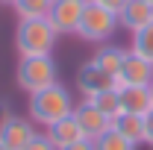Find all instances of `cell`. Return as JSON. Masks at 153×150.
Wrapping results in <instances>:
<instances>
[{"instance_id":"cell-1","label":"cell","mask_w":153,"mask_h":150,"mask_svg":"<svg viewBox=\"0 0 153 150\" xmlns=\"http://www.w3.org/2000/svg\"><path fill=\"white\" fill-rule=\"evenodd\" d=\"M27 112H30V121L36 127H50L62 121L65 115L74 112V100H71V91L62 85V82H53L47 88H38V91L30 94V103H27Z\"/></svg>"},{"instance_id":"cell-2","label":"cell","mask_w":153,"mask_h":150,"mask_svg":"<svg viewBox=\"0 0 153 150\" xmlns=\"http://www.w3.org/2000/svg\"><path fill=\"white\" fill-rule=\"evenodd\" d=\"M59 33L47 18H27L15 27V50L18 56H53Z\"/></svg>"},{"instance_id":"cell-3","label":"cell","mask_w":153,"mask_h":150,"mask_svg":"<svg viewBox=\"0 0 153 150\" xmlns=\"http://www.w3.org/2000/svg\"><path fill=\"white\" fill-rule=\"evenodd\" d=\"M15 82L21 91L33 94L38 88H47L59 82V68L53 56H18V68H15Z\"/></svg>"},{"instance_id":"cell-4","label":"cell","mask_w":153,"mask_h":150,"mask_svg":"<svg viewBox=\"0 0 153 150\" xmlns=\"http://www.w3.org/2000/svg\"><path fill=\"white\" fill-rule=\"evenodd\" d=\"M118 27L121 24H118L115 12H109L106 6H100L97 0H88L85 12H82V21H79V30H76V38L88 41V44H106L115 36Z\"/></svg>"},{"instance_id":"cell-5","label":"cell","mask_w":153,"mask_h":150,"mask_svg":"<svg viewBox=\"0 0 153 150\" xmlns=\"http://www.w3.org/2000/svg\"><path fill=\"white\" fill-rule=\"evenodd\" d=\"M85 3L88 0H53L50 3L47 21H50V27L59 33V38L62 36H76L82 12H85Z\"/></svg>"},{"instance_id":"cell-6","label":"cell","mask_w":153,"mask_h":150,"mask_svg":"<svg viewBox=\"0 0 153 150\" xmlns=\"http://www.w3.org/2000/svg\"><path fill=\"white\" fill-rule=\"evenodd\" d=\"M36 135H38V130H36V124L30 118L6 115L0 121V144H6L9 150H24Z\"/></svg>"},{"instance_id":"cell-7","label":"cell","mask_w":153,"mask_h":150,"mask_svg":"<svg viewBox=\"0 0 153 150\" xmlns=\"http://www.w3.org/2000/svg\"><path fill=\"white\" fill-rule=\"evenodd\" d=\"M74 118H76L79 130H82V135H85L88 141H97L103 132L112 130V118H109V115H103L94 103H91V100H85V97L74 106Z\"/></svg>"},{"instance_id":"cell-8","label":"cell","mask_w":153,"mask_h":150,"mask_svg":"<svg viewBox=\"0 0 153 150\" xmlns=\"http://www.w3.org/2000/svg\"><path fill=\"white\" fill-rule=\"evenodd\" d=\"M76 88H79V94L88 100V97H94V94L100 91H109V88H118V79H115L112 74H106L100 65H94L91 59L76 71Z\"/></svg>"},{"instance_id":"cell-9","label":"cell","mask_w":153,"mask_h":150,"mask_svg":"<svg viewBox=\"0 0 153 150\" xmlns=\"http://www.w3.org/2000/svg\"><path fill=\"white\" fill-rule=\"evenodd\" d=\"M150 82H153V62L127 50L121 74H118V85H150Z\"/></svg>"},{"instance_id":"cell-10","label":"cell","mask_w":153,"mask_h":150,"mask_svg":"<svg viewBox=\"0 0 153 150\" xmlns=\"http://www.w3.org/2000/svg\"><path fill=\"white\" fill-rule=\"evenodd\" d=\"M118 97H121V112L147 115L153 109L150 85H118Z\"/></svg>"},{"instance_id":"cell-11","label":"cell","mask_w":153,"mask_h":150,"mask_svg":"<svg viewBox=\"0 0 153 150\" xmlns=\"http://www.w3.org/2000/svg\"><path fill=\"white\" fill-rule=\"evenodd\" d=\"M44 135L53 141V147H56V150H65V147H71V144H76V141L85 138L82 130H79V124H76V118H74V112L65 115V118L56 121V124H50V127L44 130Z\"/></svg>"},{"instance_id":"cell-12","label":"cell","mask_w":153,"mask_h":150,"mask_svg":"<svg viewBox=\"0 0 153 150\" xmlns=\"http://www.w3.org/2000/svg\"><path fill=\"white\" fill-rule=\"evenodd\" d=\"M118 24L124 30H130V33L144 30L147 24H153V3H147V0H130L118 12Z\"/></svg>"},{"instance_id":"cell-13","label":"cell","mask_w":153,"mask_h":150,"mask_svg":"<svg viewBox=\"0 0 153 150\" xmlns=\"http://www.w3.org/2000/svg\"><path fill=\"white\" fill-rule=\"evenodd\" d=\"M124 56H127V50L124 47H118V44H97L94 56H91V62L94 65H100L106 74H112L115 79H118V74H121V65H124Z\"/></svg>"},{"instance_id":"cell-14","label":"cell","mask_w":153,"mask_h":150,"mask_svg":"<svg viewBox=\"0 0 153 150\" xmlns=\"http://www.w3.org/2000/svg\"><path fill=\"white\" fill-rule=\"evenodd\" d=\"M112 130H118L124 138H130L133 144H144V115H133V112L115 115Z\"/></svg>"},{"instance_id":"cell-15","label":"cell","mask_w":153,"mask_h":150,"mask_svg":"<svg viewBox=\"0 0 153 150\" xmlns=\"http://www.w3.org/2000/svg\"><path fill=\"white\" fill-rule=\"evenodd\" d=\"M50 3H53V0H15V3H12V9H15L18 21H27V18H47Z\"/></svg>"},{"instance_id":"cell-16","label":"cell","mask_w":153,"mask_h":150,"mask_svg":"<svg viewBox=\"0 0 153 150\" xmlns=\"http://www.w3.org/2000/svg\"><path fill=\"white\" fill-rule=\"evenodd\" d=\"M130 50L138 53V56H144L147 62H153V24H147V27L138 30V33H133V44H130Z\"/></svg>"},{"instance_id":"cell-17","label":"cell","mask_w":153,"mask_h":150,"mask_svg":"<svg viewBox=\"0 0 153 150\" xmlns=\"http://www.w3.org/2000/svg\"><path fill=\"white\" fill-rule=\"evenodd\" d=\"M88 100H91V103H94V106H97L103 115H109V118L121 115V97H118V88L100 91V94H94V97H88Z\"/></svg>"},{"instance_id":"cell-18","label":"cell","mask_w":153,"mask_h":150,"mask_svg":"<svg viewBox=\"0 0 153 150\" xmlns=\"http://www.w3.org/2000/svg\"><path fill=\"white\" fill-rule=\"evenodd\" d=\"M135 147H138V144H133L130 138H124L118 130L103 132V135L94 141V150H135Z\"/></svg>"},{"instance_id":"cell-19","label":"cell","mask_w":153,"mask_h":150,"mask_svg":"<svg viewBox=\"0 0 153 150\" xmlns=\"http://www.w3.org/2000/svg\"><path fill=\"white\" fill-rule=\"evenodd\" d=\"M24 150H56V147H53V141H50L47 135H41V132H38V135H36V138H33Z\"/></svg>"},{"instance_id":"cell-20","label":"cell","mask_w":153,"mask_h":150,"mask_svg":"<svg viewBox=\"0 0 153 150\" xmlns=\"http://www.w3.org/2000/svg\"><path fill=\"white\" fill-rule=\"evenodd\" d=\"M144 144L153 147V109L144 115Z\"/></svg>"},{"instance_id":"cell-21","label":"cell","mask_w":153,"mask_h":150,"mask_svg":"<svg viewBox=\"0 0 153 150\" xmlns=\"http://www.w3.org/2000/svg\"><path fill=\"white\" fill-rule=\"evenodd\" d=\"M97 3H100V6H106L109 12H115V15H118V12H121V9H124L130 0H97Z\"/></svg>"},{"instance_id":"cell-22","label":"cell","mask_w":153,"mask_h":150,"mask_svg":"<svg viewBox=\"0 0 153 150\" xmlns=\"http://www.w3.org/2000/svg\"><path fill=\"white\" fill-rule=\"evenodd\" d=\"M65 150H94V141L82 138V141H76V144H71V147H65Z\"/></svg>"},{"instance_id":"cell-23","label":"cell","mask_w":153,"mask_h":150,"mask_svg":"<svg viewBox=\"0 0 153 150\" xmlns=\"http://www.w3.org/2000/svg\"><path fill=\"white\" fill-rule=\"evenodd\" d=\"M12 3H15V0H0V6H12Z\"/></svg>"},{"instance_id":"cell-24","label":"cell","mask_w":153,"mask_h":150,"mask_svg":"<svg viewBox=\"0 0 153 150\" xmlns=\"http://www.w3.org/2000/svg\"><path fill=\"white\" fill-rule=\"evenodd\" d=\"M0 150H9V147H6V144H0Z\"/></svg>"},{"instance_id":"cell-25","label":"cell","mask_w":153,"mask_h":150,"mask_svg":"<svg viewBox=\"0 0 153 150\" xmlns=\"http://www.w3.org/2000/svg\"><path fill=\"white\" fill-rule=\"evenodd\" d=\"M150 94H153V82H150Z\"/></svg>"},{"instance_id":"cell-26","label":"cell","mask_w":153,"mask_h":150,"mask_svg":"<svg viewBox=\"0 0 153 150\" xmlns=\"http://www.w3.org/2000/svg\"><path fill=\"white\" fill-rule=\"evenodd\" d=\"M147 3H153V0H147Z\"/></svg>"}]
</instances>
